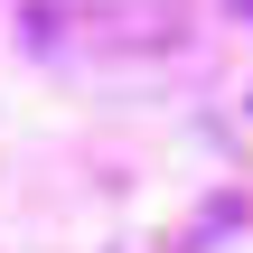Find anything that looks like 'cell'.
Returning <instances> with one entry per match:
<instances>
[{"label":"cell","mask_w":253,"mask_h":253,"mask_svg":"<svg viewBox=\"0 0 253 253\" xmlns=\"http://www.w3.org/2000/svg\"><path fill=\"white\" fill-rule=\"evenodd\" d=\"M235 225H244V197H225V207H207V216H197V225H188L178 244L197 253V244H216V235H235Z\"/></svg>","instance_id":"cell-1"},{"label":"cell","mask_w":253,"mask_h":253,"mask_svg":"<svg viewBox=\"0 0 253 253\" xmlns=\"http://www.w3.org/2000/svg\"><path fill=\"white\" fill-rule=\"evenodd\" d=\"M225 9H235V19H253V0H225Z\"/></svg>","instance_id":"cell-2"}]
</instances>
